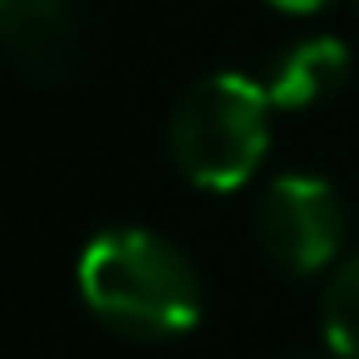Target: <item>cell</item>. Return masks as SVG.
Here are the masks:
<instances>
[{"instance_id": "cell-7", "label": "cell", "mask_w": 359, "mask_h": 359, "mask_svg": "<svg viewBox=\"0 0 359 359\" xmlns=\"http://www.w3.org/2000/svg\"><path fill=\"white\" fill-rule=\"evenodd\" d=\"M266 6H276V11H290V15H310V11H325L330 0H266Z\"/></svg>"}, {"instance_id": "cell-2", "label": "cell", "mask_w": 359, "mask_h": 359, "mask_svg": "<svg viewBox=\"0 0 359 359\" xmlns=\"http://www.w3.org/2000/svg\"><path fill=\"white\" fill-rule=\"evenodd\" d=\"M271 94L246 74H207L172 109V163L187 182L207 192H236L266 158L271 143Z\"/></svg>"}, {"instance_id": "cell-1", "label": "cell", "mask_w": 359, "mask_h": 359, "mask_svg": "<svg viewBox=\"0 0 359 359\" xmlns=\"http://www.w3.org/2000/svg\"><path fill=\"white\" fill-rule=\"evenodd\" d=\"M84 305L118 334L177 339L202 320L197 266L148 226H109L79 256Z\"/></svg>"}, {"instance_id": "cell-5", "label": "cell", "mask_w": 359, "mask_h": 359, "mask_svg": "<svg viewBox=\"0 0 359 359\" xmlns=\"http://www.w3.org/2000/svg\"><path fill=\"white\" fill-rule=\"evenodd\" d=\"M344 74H349V50H344V40L315 35V40L290 45V50L271 65V74H266L261 84H266V94H271L276 109H290V114H295V109H310V104L330 99V94L344 84Z\"/></svg>"}, {"instance_id": "cell-4", "label": "cell", "mask_w": 359, "mask_h": 359, "mask_svg": "<svg viewBox=\"0 0 359 359\" xmlns=\"http://www.w3.org/2000/svg\"><path fill=\"white\" fill-rule=\"evenodd\" d=\"M0 35H6L11 60L55 84L79 60V20L69 0H0Z\"/></svg>"}, {"instance_id": "cell-3", "label": "cell", "mask_w": 359, "mask_h": 359, "mask_svg": "<svg viewBox=\"0 0 359 359\" xmlns=\"http://www.w3.org/2000/svg\"><path fill=\"white\" fill-rule=\"evenodd\" d=\"M256 236L285 276H315L344 246V202L315 172H280L256 207Z\"/></svg>"}, {"instance_id": "cell-6", "label": "cell", "mask_w": 359, "mask_h": 359, "mask_svg": "<svg viewBox=\"0 0 359 359\" xmlns=\"http://www.w3.org/2000/svg\"><path fill=\"white\" fill-rule=\"evenodd\" d=\"M320 320H325V344L334 359H359V251L330 276L320 295Z\"/></svg>"}]
</instances>
